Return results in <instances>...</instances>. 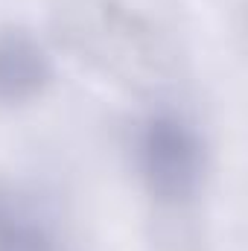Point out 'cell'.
Wrapping results in <instances>:
<instances>
[{
	"instance_id": "3957f363",
	"label": "cell",
	"mask_w": 248,
	"mask_h": 251,
	"mask_svg": "<svg viewBox=\"0 0 248 251\" xmlns=\"http://www.w3.org/2000/svg\"><path fill=\"white\" fill-rule=\"evenodd\" d=\"M0 251H62L56 237L0 187Z\"/></svg>"
},
{
	"instance_id": "6da1fadb",
	"label": "cell",
	"mask_w": 248,
	"mask_h": 251,
	"mask_svg": "<svg viewBox=\"0 0 248 251\" xmlns=\"http://www.w3.org/2000/svg\"><path fill=\"white\" fill-rule=\"evenodd\" d=\"M134 155L146 190L164 204H181L201 187V137L175 111H152L143 117L134 137Z\"/></svg>"
},
{
	"instance_id": "7a4b0ae2",
	"label": "cell",
	"mask_w": 248,
	"mask_h": 251,
	"mask_svg": "<svg viewBox=\"0 0 248 251\" xmlns=\"http://www.w3.org/2000/svg\"><path fill=\"white\" fill-rule=\"evenodd\" d=\"M53 64L41 41L21 26H0V105H24L44 94Z\"/></svg>"
}]
</instances>
